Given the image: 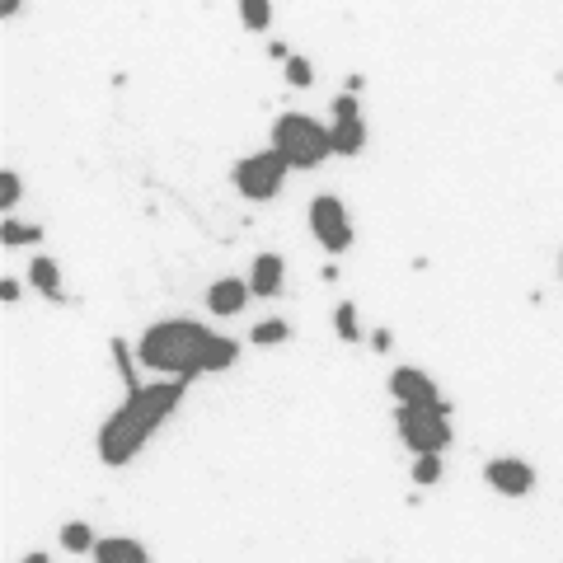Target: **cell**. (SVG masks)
Segmentation results:
<instances>
[{"label":"cell","instance_id":"cell-15","mask_svg":"<svg viewBox=\"0 0 563 563\" xmlns=\"http://www.w3.org/2000/svg\"><path fill=\"white\" fill-rule=\"evenodd\" d=\"M61 545L71 549V554H94L99 540H94L90 521H66V526H61Z\"/></svg>","mask_w":563,"mask_h":563},{"label":"cell","instance_id":"cell-12","mask_svg":"<svg viewBox=\"0 0 563 563\" xmlns=\"http://www.w3.org/2000/svg\"><path fill=\"white\" fill-rule=\"evenodd\" d=\"M29 282L38 291H43L47 301H57V305H66L71 296L61 291V268H57V259H47V254H38V259L29 263Z\"/></svg>","mask_w":563,"mask_h":563},{"label":"cell","instance_id":"cell-14","mask_svg":"<svg viewBox=\"0 0 563 563\" xmlns=\"http://www.w3.org/2000/svg\"><path fill=\"white\" fill-rule=\"evenodd\" d=\"M38 240H43V226H29V221H15V216L0 221V244L5 249H24V244H38Z\"/></svg>","mask_w":563,"mask_h":563},{"label":"cell","instance_id":"cell-4","mask_svg":"<svg viewBox=\"0 0 563 563\" xmlns=\"http://www.w3.org/2000/svg\"><path fill=\"white\" fill-rule=\"evenodd\" d=\"M395 432L413 456H442L451 446V404H399L395 409Z\"/></svg>","mask_w":563,"mask_h":563},{"label":"cell","instance_id":"cell-13","mask_svg":"<svg viewBox=\"0 0 563 563\" xmlns=\"http://www.w3.org/2000/svg\"><path fill=\"white\" fill-rule=\"evenodd\" d=\"M329 137H334V155H362L366 151V122L362 118H334Z\"/></svg>","mask_w":563,"mask_h":563},{"label":"cell","instance_id":"cell-16","mask_svg":"<svg viewBox=\"0 0 563 563\" xmlns=\"http://www.w3.org/2000/svg\"><path fill=\"white\" fill-rule=\"evenodd\" d=\"M240 24L249 33H263L273 24V0H240Z\"/></svg>","mask_w":563,"mask_h":563},{"label":"cell","instance_id":"cell-11","mask_svg":"<svg viewBox=\"0 0 563 563\" xmlns=\"http://www.w3.org/2000/svg\"><path fill=\"white\" fill-rule=\"evenodd\" d=\"M94 563H151V554L132 535H108V540L94 545Z\"/></svg>","mask_w":563,"mask_h":563},{"label":"cell","instance_id":"cell-9","mask_svg":"<svg viewBox=\"0 0 563 563\" xmlns=\"http://www.w3.org/2000/svg\"><path fill=\"white\" fill-rule=\"evenodd\" d=\"M249 282H240V277H216L212 287H207V310H212L216 320H230V315H240L244 305H249Z\"/></svg>","mask_w":563,"mask_h":563},{"label":"cell","instance_id":"cell-17","mask_svg":"<svg viewBox=\"0 0 563 563\" xmlns=\"http://www.w3.org/2000/svg\"><path fill=\"white\" fill-rule=\"evenodd\" d=\"M282 76H287L291 90H310V85H315V66L305 57H287L282 61Z\"/></svg>","mask_w":563,"mask_h":563},{"label":"cell","instance_id":"cell-6","mask_svg":"<svg viewBox=\"0 0 563 563\" xmlns=\"http://www.w3.org/2000/svg\"><path fill=\"white\" fill-rule=\"evenodd\" d=\"M310 235L329 249V254H343L352 249V221H348V207L334 198V193H320L310 202Z\"/></svg>","mask_w":563,"mask_h":563},{"label":"cell","instance_id":"cell-8","mask_svg":"<svg viewBox=\"0 0 563 563\" xmlns=\"http://www.w3.org/2000/svg\"><path fill=\"white\" fill-rule=\"evenodd\" d=\"M390 395H395V404H418V409L446 404L437 381H432L427 371H418V366H395V371H390Z\"/></svg>","mask_w":563,"mask_h":563},{"label":"cell","instance_id":"cell-10","mask_svg":"<svg viewBox=\"0 0 563 563\" xmlns=\"http://www.w3.org/2000/svg\"><path fill=\"white\" fill-rule=\"evenodd\" d=\"M282 282H287V263H282V254H259L254 268H249V291H254V296H277Z\"/></svg>","mask_w":563,"mask_h":563},{"label":"cell","instance_id":"cell-24","mask_svg":"<svg viewBox=\"0 0 563 563\" xmlns=\"http://www.w3.org/2000/svg\"><path fill=\"white\" fill-rule=\"evenodd\" d=\"M19 5H24V0H0V15H5V19H19Z\"/></svg>","mask_w":563,"mask_h":563},{"label":"cell","instance_id":"cell-18","mask_svg":"<svg viewBox=\"0 0 563 563\" xmlns=\"http://www.w3.org/2000/svg\"><path fill=\"white\" fill-rule=\"evenodd\" d=\"M254 343H259V348H277V343H287L291 338V324L287 320H263V324H254Z\"/></svg>","mask_w":563,"mask_h":563},{"label":"cell","instance_id":"cell-3","mask_svg":"<svg viewBox=\"0 0 563 563\" xmlns=\"http://www.w3.org/2000/svg\"><path fill=\"white\" fill-rule=\"evenodd\" d=\"M273 151L287 160L291 169H315L334 155V137L329 127L315 122L310 113H282L273 122Z\"/></svg>","mask_w":563,"mask_h":563},{"label":"cell","instance_id":"cell-25","mask_svg":"<svg viewBox=\"0 0 563 563\" xmlns=\"http://www.w3.org/2000/svg\"><path fill=\"white\" fill-rule=\"evenodd\" d=\"M19 563H52V559H47V554H24Z\"/></svg>","mask_w":563,"mask_h":563},{"label":"cell","instance_id":"cell-19","mask_svg":"<svg viewBox=\"0 0 563 563\" xmlns=\"http://www.w3.org/2000/svg\"><path fill=\"white\" fill-rule=\"evenodd\" d=\"M334 329H338V338H343V343H362V329H357V305H352V301H343L334 310Z\"/></svg>","mask_w":563,"mask_h":563},{"label":"cell","instance_id":"cell-22","mask_svg":"<svg viewBox=\"0 0 563 563\" xmlns=\"http://www.w3.org/2000/svg\"><path fill=\"white\" fill-rule=\"evenodd\" d=\"M334 118H362V108H357V94H338V99H334Z\"/></svg>","mask_w":563,"mask_h":563},{"label":"cell","instance_id":"cell-5","mask_svg":"<svg viewBox=\"0 0 563 563\" xmlns=\"http://www.w3.org/2000/svg\"><path fill=\"white\" fill-rule=\"evenodd\" d=\"M287 174H291V165L268 146V151H254V155H244V160H235L230 183H235V193L244 202H273L282 193Z\"/></svg>","mask_w":563,"mask_h":563},{"label":"cell","instance_id":"cell-7","mask_svg":"<svg viewBox=\"0 0 563 563\" xmlns=\"http://www.w3.org/2000/svg\"><path fill=\"white\" fill-rule=\"evenodd\" d=\"M484 479L493 493H503V498H526L535 488V470L526 465L521 456H498L484 465Z\"/></svg>","mask_w":563,"mask_h":563},{"label":"cell","instance_id":"cell-21","mask_svg":"<svg viewBox=\"0 0 563 563\" xmlns=\"http://www.w3.org/2000/svg\"><path fill=\"white\" fill-rule=\"evenodd\" d=\"M442 479V456H413V484L432 488Z\"/></svg>","mask_w":563,"mask_h":563},{"label":"cell","instance_id":"cell-20","mask_svg":"<svg viewBox=\"0 0 563 563\" xmlns=\"http://www.w3.org/2000/svg\"><path fill=\"white\" fill-rule=\"evenodd\" d=\"M19 198H24V183H19L15 169H0V207H5V216L19 207Z\"/></svg>","mask_w":563,"mask_h":563},{"label":"cell","instance_id":"cell-23","mask_svg":"<svg viewBox=\"0 0 563 563\" xmlns=\"http://www.w3.org/2000/svg\"><path fill=\"white\" fill-rule=\"evenodd\" d=\"M0 301H5V305L19 301V282H15V277H5V282H0Z\"/></svg>","mask_w":563,"mask_h":563},{"label":"cell","instance_id":"cell-1","mask_svg":"<svg viewBox=\"0 0 563 563\" xmlns=\"http://www.w3.org/2000/svg\"><path fill=\"white\" fill-rule=\"evenodd\" d=\"M137 362L141 371H155L169 381H198V376H216L240 362V343L212 334L198 320H160L141 334Z\"/></svg>","mask_w":563,"mask_h":563},{"label":"cell","instance_id":"cell-2","mask_svg":"<svg viewBox=\"0 0 563 563\" xmlns=\"http://www.w3.org/2000/svg\"><path fill=\"white\" fill-rule=\"evenodd\" d=\"M183 395H188V381H151V385H137V390H127L118 409L104 418L99 427V460L122 470V465H132V460L146 451L155 432L179 413Z\"/></svg>","mask_w":563,"mask_h":563},{"label":"cell","instance_id":"cell-26","mask_svg":"<svg viewBox=\"0 0 563 563\" xmlns=\"http://www.w3.org/2000/svg\"><path fill=\"white\" fill-rule=\"evenodd\" d=\"M559 273H563V254H559Z\"/></svg>","mask_w":563,"mask_h":563}]
</instances>
